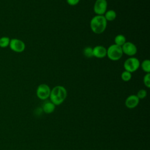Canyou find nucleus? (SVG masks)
Here are the masks:
<instances>
[{
	"label": "nucleus",
	"instance_id": "1",
	"mask_svg": "<svg viewBox=\"0 0 150 150\" xmlns=\"http://www.w3.org/2000/svg\"><path fill=\"white\" fill-rule=\"evenodd\" d=\"M67 95V90L62 86H56L50 91V101L56 106L62 104L66 100Z\"/></svg>",
	"mask_w": 150,
	"mask_h": 150
},
{
	"label": "nucleus",
	"instance_id": "2",
	"mask_svg": "<svg viewBox=\"0 0 150 150\" xmlns=\"http://www.w3.org/2000/svg\"><path fill=\"white\" fill-rule=\"evenodd\" d=\"M107 21L104 15H98L93 16L90 21V26L93 32L96 34H101L104 32L107 28Z\"/></svg>",
	"mask_w": 150,
	"mask_h": 150
},
{
	"label": "nucleus",
	"instance_id": "3",
	"mask_svg": "<svg viewBox=\"0 0 150 150\" xmlns=\"http://www.w3.org/2000/svg\"><path fill=\"white\" fill-rule=\"evenodd\" d=\"M123 55V52L121 46L115 44L110 45L107 49V56L108 58L112 61L120 60Z\"/></svg>",
	"mask_w": 150,
	"mask_h": 150
},
{
	"label": "nucleus",
	"instance_id": "4",
	"mask_svg": "<svg viewBox=\"0 0 150 150\" xmlns=\"http://www.w3.org/2000/svg\"><path fill=\"white\" fill-rule=\"evenodd\" d=\"M140 66L139 60L135 57H130L127 59L124 63L125 70L132 73L137 70Z\"/></svg>",
	"mask_w": 150,
	"mask_h": 150
},
{
	"label": "nucleus",
	"instance_id": "5",
	"mask_svg": "<svg viewBox=\"0 0 150 150\" xmlns=\"http://www.w3.org/2000/svg\"><path fill=\"white\" fill-rule=\"evenodd\" d=\"M51 89L46 84H40L37 87L36 94L37 97L42 100H45L49 98Z\"/></svg>",
	"mask_w": 150,
	"mask_h": 150
},
{
	"label": "nucleus",
	"instance_id": "6",
	"mask_svg": "<svg viewBox=\"0 0 150 150\" xmlns=\"http://www.w3.org/2000/svg\"><path fill=\"white\" fill-rule=\"evenodd\" d=\"M9 47L11 50L15 52L21 53L25 50L26 45L22 40L17 38H12L11 39Z\"/></svg>",
	"mask_w": 150,
	"mask_h": 150
},
{
	"label": "nucleus",
	"instance_id": "7",
	"mask_svg": "<svg viewBox=\"0 0 150 150\" xmlns=\"http://www.w3.org/2000/svg\"><path fill=\"white\" fill-rule=\"evenodd\" d=\"M107 0H96L93 6L94 12L96 15H104L107 11Z\"/></svg>",
	"mask_w": 150,
	"mask_h": 150
},
{
	"label": "nucleus",
	"instance_id": "8",
	"mask_svg": "<svg viewBox=\"0 0 150 150\" xmlns=\"http://www.w3.org/2000/svg\"><path fill=\"white\" fill-rule=\"evenodd\" d=\"M123 54L132 57L137 53V47L135 44L131 42H126L122 46Z\"/></svg>",
	"mask_w": 150,
	"mask_h": 150
},
{
	"label": "nucleus",
	"instance_id": "9",
	"mask_svg": "<svg viewBox=\"0 0 150 150\" xmlns=\"http://www.w3.org/2000/svg\"><path fill=\"white\" fill-rule=\"evenodd\" d=\"M139 99L135 94H131L127 97L125 101V106L129 109L135 108L139 104Z\"/></svg>",
	"mask_w": 150,
	"mask_h": 150
},
{
	"label": "nucleus",
	"instance_id": "10",
	"mask_svg": "<svg viewBox=\"0 0 150 150\" xmlns=\"http://www.w3.org/2000/svg\"><path fill=\"white\" fill-rule=\"evenodd\" d=\"M93 57L102 59L107 56V49L101 45H97L93 48Z\"/></svg>",
	"mask_w": 150,
	"mask_h": 150
},
{
	"label": "nucleus",
	"instance_id": "11",
	"mask_svg": "<svg viewBox=\"0 0 150 150\" xmlns=\"http://www.w3.org/2000/svg\"><path fill=\"white\" fill-rule=\"evenodd\" d=\"M56 105L50 101L45 102L42 105V110L46 114H49L54 112Z\"/></svg>",
	"mask_w": 150,
	"mask_h": 150
},
{
	"label": "nucleus",
	"instance_id": "12",
	"mask_svg": "<svg viewBox=\"0 0 150 150\" xmlns=\"http://www.w3.org/2000/svg\"><path fill=\"white\" fill-rule=\"evenodd\" d=\"M104 16L107 22L113 21L117 17V13L115 11L112 9H110L105 12V13L104 14Z\"/></svg>",
	"mask_w": 150,
	"mask_h": 150
},
{
	"label": "nucleus",
	"instance_id": "13",
	"mask_svg": "<svg viewBox=\"0 0 150 150\" xmlns=\"http://www.w3.org/2000/svg\"><path fill=\"white\" fill-rule=\"evenodd\" d=\"M127 42L126 38L124 35L122 34H119L115 36L114 38V44L119 46H122L125 42Z\"/></svg>",
	"mask_w": 150,
	"mask_h": 150
},
{
	"label": "nucleus",
	"instance_id": "14",
	"mask_svg": "<svg viewBox=\"0 0 150 150\" xmlns=\"http://www.w3.org/2000/svg\"><path fill=\"white\" fill-rule=\"evenodd\" d=\"M140 66L142 70L145 72L149 73L150 72V61L148 59H145L143 60L141 63H140Z\"/></svg>",
	"mask_w": 150,
	"mask_h": 150
},
{
	"label": "nucleus",
	"instance_id": "15",
	"mask_svg": "<svg viewBox=\"0 0 150 150\" xmlns=\"http://www.w3.org/2000/svg\"><path fill=\"white\" fill-rule=\"evenodd\" d=\"M11 39L8 36H2L0 38V47L6 48L9 46Z\"/></svg>",
	"mask_w": 150,
	"mask_h": 150
},
{
	"label": "nucleus",
	"instance_id": "16",
	"mask_svg": "<svg viewBox=\"0 0 150 150\" xmlns=\"http://www.w3.org/2000/svg\"><path fill=\"white\" fill-rule=\"evenodd\" d=\"M121 78L124 81H126V82L128 81L132 78L131 73H130L128 71L124 70V71H122V73L121 74Z\"/></svg>",
	"mask_w": 150,
	"mask_h": 150
},
{
	"label": "nucleus",
	"instance_id": "17",
	"mask_svg": "<svg viewBox=\"0 0 150 150\" xmlns=\"http://www.w3.org/2000/svg\"><path fill=\"white\" fill-rule=\"evenodd\" d=\"M83 54L87 58H91L93 57V48L89 46L86 47L83 49Z\"/></svg>",
	"mask_w": 150,
	"mask_h": 150
},
{
	"label": "nucleus",
	"instance_id": "18",
	"mask_svg": "<svg viewBox=\"0 0 150 150\" xmlns=\"http://www.w3.org/2000/svg\"><path fill=\"white\" fill-rule=\"evenodd\" d=\"M143 83L147 88L150 87V73H147L144 75L143 78Z\"/></svg>",
	"mask_w": 150,
	"mask_h": 150
},
{
	"label": "nucleus",
	"instance_id": "19",
	"mask_svg": "<svg viewBox=\"0 0 150 150\" xmlns=\"http://www.w3.org/2000/svg\"><path fill=\"white\" fill-rule=\"evenodd\" d=\"M136 96L138 97V98L139 100L144 99V98H145L146 97V96H147V91H146V90H144V89H141V90H139L138 91V93H137V94Z\"/></svg>",
	"mask_w": 150,
	"mask_h": 150
},
{
	"label": "nucleus",
	"instance_id": "20",
	"mask_svg": "<svg viewBox=\"0 0 150 150\" xmlns=\"http://www.w3.org/2000/svg\"><path fill=\"white\" fill-rule=\"evenodd\" d=\"M66 1L69 5L74 6L77 5L79 3L80 0H66Z\"/></svg>",
	"mask_w": 150,
	"mask_h": 150
}]
</instances>
